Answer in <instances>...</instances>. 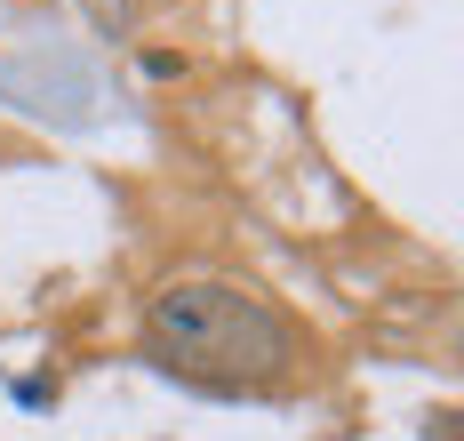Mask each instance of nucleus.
Segmentation results:
<instances>
[{
  "label": "nucleus",
  "instance_id": "nucleus-1",
  "mask_svg": "<svg viewBox=\"0 0 464 441\" xmlns=\"http://www.w3.org/2000/svg\"><path fill=\"white\" fill-rule=\"evenodd\" d=\"M144 361L200 393H273L296 377L304 338L248 281L185 273V281H160L144 297Z\"/></svg>",
  "mask_w": 464,
  "mask_h": 441
}]
</instances>
